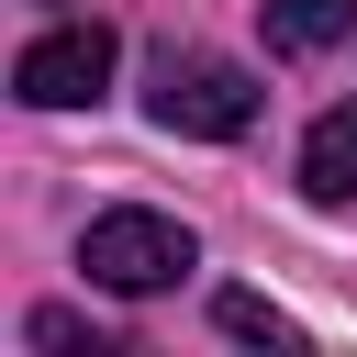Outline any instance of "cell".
Masks as SVG:
<instances>
[{
    "label": "cell",
    "instance_id": "3",
    "mask_svg": "<svg viewBox=\"0 0 357 357\" xmlns=\"http://www.w3.org/2000/svg\"><path fill=\"white\" fill-rule=\"evenodd\" d=\"M112 22H56V33H33L22 56H11V89L33 100V112H78V100H100L112 89Z\"/></svg>",
    "mask_w": 357,
    "mask_h": 357
},
{
    "label": "cell",
    "instance_id": "7",
    "mask_svg": "<svg viewBox=\"0 0 357 357\" xmlns=\"http://www.w3.org/2000/svg\"><path fill=\"white\" fill-rule=\"evenodd\" d=\"M22 335H33V346H89V357H112V346H100V335H89V324H78V312H56V301H45V312H33V324H22Z\"/></svg>",
    "mask_w": 357,
    "mask_h": 357
},
{
    "label": "cell",
    "instance_id": "2",
    "mask_svg": "<svg viewBox=\"0 0 357 357\" xmlns=\"http://www.w3.org/2000/svg\"><path fill=\"white\" fill-rule=\"evenodd\" d=\"M78 268H89L100 290L145 301V290L190 279V268H201V245H190V223H167V212H100V223L78 234Z\"/></svg>",
    "mask_w": 357,
    "mask_h": 357
},
{
    "label": "cell",
    "instance_id": "6",
    "mask_svg": "<svg viewBox=\"0 0 357 357\" xmlns=\"http://www.w3.org/2000/svg\"><path fill=\"white\" fill-rule=\"evenodd\" d=\"M223 335H245V346H301V324H290L268 290H223Z\"/></svg>",
    "mask_w": 357,
    "mask_h": 357
},
{
    "label": "cell",
    "instance_id": "4",
    "mask_svg": "<svg viewBox=\"0 0 357 357\" xmlns=\"http://www.w3.org/2000/svg\"><path fill=\"white\" fill-rule=\"evenodd\" d=\"M301 190H312V201H357V100H335V112L301 134Z\"/></svg>",
    "mask_w": 357,
    "mask_h": 357
},
{
    "label": "cell",
    "instance_id": "5",
    "mask_svg": "<svg viewBox=\"0 0 357 357\" xmlns=\"http://www.w3.org/2000/svg\"><path fill=\"white\" fill-rule=\"evenodd\" d=\"M257 11H268V45L279 56H324V45L357 33V0H257Z\"/></svg>",
    "mask_w": 357,
    "mask_h": 357
},
{
    "label": "cell",
    "instance_id": "1",
    "mask_svg": "<svg viewBox=\"0 0 357 357\" xmlns=\"http://www.w3.org/2000/svg\"><path fill=\"white\" fill-rule=\"evenodd\" d=\"M257 78L234 67V56H156V89H145V112H156V134H190V145H234L245 123H257Z\"/></svg>",
    "mask_w": 357,
    "mask_h": 357
}]
</instances>
